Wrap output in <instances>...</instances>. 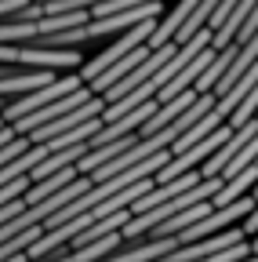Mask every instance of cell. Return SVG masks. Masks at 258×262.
I'll return each instance as SVG.
<instances>
[{
	"label": "cell",
	"mask_w": 258,
	"mask_h": 262,
	"mask_svg": "<svg viewBox=\"0 0 258 262\" xmlns=\"http://www.w3.org/2000/svg\"><path fill=\"white\" fill-rule=\"evenodd\" d=\"M200 182H204V175H200V171H189V175H182V179L160 182V186H153V189L142 196V201H135V204H131V211H135V215H142V211H153V208H160V204L175 201V196L189 193L193 186H200Z\"/></svg>",
	"instance_id": "5"
},
{
	"label": "cell",
	"mask_w": 258,
	"mask_h": 262,
	"mask_svg": "<svg viewBox=\"0 0 258 262\" xmlns=\"http://www.w3.org/2000/svg\"><path fill=\"white\" fill-rule=\"evenodd\" d=\"M4 262H29V255H11V258H4Z\"/></svg>",
	"instance_id": "12"
},
{
	"label": "cell",
	"mask_w": 258,
	"mask_h": 262,
	"mask_svg": "<svg viewBox=\"0 0 258 262\" xmlns=\"http://www.w3.org/2000/svg\"><path fill=\"white\" fill-rule=\"evenodd\" d=\"M55 80H58L55 70H29V73H11V70H4L0 95L11 102V95H33V91H40V88H48V84H55Z\"/></svg>",
	"instance_id": "7"
},
{
	"label": "cell",
	"mask_w": 258,
	"mask_h": 262,
	"mask_svg": "<svg viewBox=\"0 0 258 262\" xmlns=\"http://www.w3.org/2000/svg\"><path fill=\"white\" fill-rule=\"evenodd\" d=\"M87 80L80 77V73H66V77H58L55 84H48V88H40V91H33V95H26V98H18V102H8L4 106V124H11V120H22V117H29V113H37V110H44V106H51V102H58V98H66V95H73L77 88H84Z\"/></svg>",
	"instance_id": "3"
},
{
	"label": "cell",
	"mask_w": 258,
	"mask_h": 262,
	"mask_svg": "<svg viewBox=\"0 0 258 262\" xmlns=\"http://www.w3.org/2000/svg\"><path fill=\"white\" fill-rule=\"evenodd\" d=\"M4 66H29V70H77L80 55L73 48H44V44H4L0 48Z\"/></svg>",
	"instance_id": "2"
},
{
	"label": "cell",
	"mask_w": 258,
	"mask_h": 262,
	"mask_svg": "<svg viewBox=\"0 0 258 262\" xmlns=\"http://www.w3.org/2000/svg\"><path fill=\"white\" fill-rule=\"evenodd\" d=\"M244 262H258V255H251V258H244Z\"/></svg>",
	"instance_id": "13"
},
{
	"label": "cell",
	"mask_w": 258,
	"mask_h": 262,
	"mask_svg": "<svg viewBox=\"0 0 258 262\" xmlns=\"http://www.w3.org/2000/svg\"><path fill=\"white\" fill-rule=\"evenodd\" d=\"M29 189H33V179L22 175V179H15V182H4V193H0V201H4V204H8V201H22Z\"/></svg>",
	"instance_id": "8"
},
{
	"label": "cell",
	"mask_w": 258,
	"mask_h": 262,
	"mask_svg": "<svg viewBox=\"0 0 258 262\" xmlns=\"http://www.w3.org/2000/svg\"><path fill=\"white\" fill-rule=\"evenodd\" d=\"M29 142H33L29 135H18L15 142H8V146H4V153H0V157H4V164H11V160H18L22 153H29V149H33Z\"/></svg>",
	"instance_id": "9"
},
{
	"label": "cell",
	"mask_w": 258,
	"mask_h": 262,
	"mask_svg": "<svg viewBox=\"0 0 258 262\" xmlns=\"http://www.w3.org/2000/svg\"><path fill=\"white\" fill-rule=\"evenodd\" d=\"M182 241L178 237H164V241H149V244H131V248H124V251H113L109 258L102 262H164L171 251H178Z\"/></svg>",
	"instance_id": "6"
},
{
	"label": "cell",
	"mask_w": 258,
	"mask_h": 262,
	"mask_svg": "<svg viewBox=\"0 0 258 262\" xmlns=\"http://www.w3.org/2000/svg\"><path fill=\"white\" fill-rule=\"evenodd\" d=\"M33 0H0V11H4V18H11V15H18L22 8H29Z\"/></svg>",
	"instance_id": "11"
},
{
	"label": "cell",
	"mask_w": 258,
	"mask_h": 262,
	"mask_svg": "<svg viewBox=\"0 0 258 262\" xmlns=\"http://www.w3.org/2000/svg\"><path fill=\"white\" fill-rule=\"evenodd\" d=\"M22 211H29V204H26V201H8L4 208H0V215H4V222H11V219H18Z\"/></svg>",
	"instance_id": "10"
},
{
	"label": "cell",
	"mask_w": 258,
	"mask_h": 262,
	"mask_svg": "<svg viewBox=\"0 0 258 262\" xmlns=\"http://www.w3.org/2000/svg\"><path fill=\"white\" fill-rule=\"evenodd\" d=\"M222 189H225V179H204L200 186H193L189 193L175 196V201L160 204V208H153V211H142V215H131V222L124 226V241H138V237L153 233V229H160L164 222H171L175 215L197 208V204H204V201H215Z\"/></svg>",
	"instance_id": "1"
},
{
	"label": "cell",
	"mask_w": 258,
	"mask_h": 262,
	"mask_svg": "<svg viewBox=\"0 0 258 262\" xmlns=\"http://www.w3.org/2000/svg\"><path fill=\"white\" fill-rule=\"evenodd\" d=\"M153 33H156V18H149V22H142V26H135L131 33H124V37L113 44V48H106L102 55H95L87 66H84V70H80V77L91 84V80H99L106 70H113V66L124 58V55H131V51H138L142 44H149V37H153Z\"/></svg>",
	"instance_id": "4"
}]
</instances>
